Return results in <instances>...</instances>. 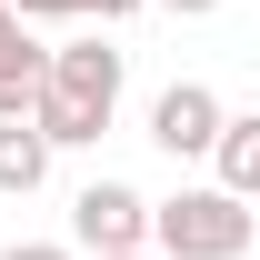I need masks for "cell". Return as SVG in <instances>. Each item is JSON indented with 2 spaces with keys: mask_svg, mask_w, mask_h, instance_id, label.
I'll return each mask as SVG.
<instances>
[{
  "mask_svg": "<svg viewBox=\"0 0 260 260\" xmlns=\"http://www.w3.org/2000/svg\"><path fill=\"white\" fill-rule=\"evenodd\" d=\"M150 10H180V20H210L220 0H150Z\"/></svg>",
  "mask_w": 260,
  "mask_h": 260,
  "instance_id": "obj_11",
  "label": "cell"
},
{
  "mask_svg": "<svg viewBox=\"0 0 260 260\" xmlns=\"http://www.w3.org/2000/svg\"><path fill=\"white\" fill-rule=\"evenodd\" d=\"M40 180H50V140H40L30 120H0V190H10V200H30Z\"/></svg>",
  "mask_w": 260,
  "mask_h": 260,
  "instance_id": "obj_6",
  "label": "cell"
},
{
  "mask_svg": "<svg viewBox=\"0 0 260 260\" xmlns=\"http://www.w3.org/2000/svg\"><path fill=\"white\" fill-rule=\"evenodd\" d=\"M0 260H80V250H60V240H10Z\"/></svg>",
  "mask_w": 260,
  "mask_h": 260,
  "instance_id": "obj_10",
  "label": "cell"
},
{
  "mask_svg": "<svg viewBox=\"0 0 260 260\" xmlns=\"http://www.w3.org/2000/svg\"><path fill=\"white\" fill-rule=\"evenodd\" d=\"M70 240L90 260H120V250H150V200L130 190V180H90V190L70 200Z\"/></svg>",
  "mask_w": 260,
  "mask_h": 260,
  "instance_id": "obj_3",
  "label": "cell"
},
{
  "mask_svg": "<svg viewBox=\"0 0 260 260\" xmlns=\"http://www.w3.org/2000/svg\"><path fill=\"white\" fill-rule=\"evenodd\" d=\"M40 90H50V50H30V60H10L0 70V120H30Z\"/></svg>",
  "mask_w": 260,
  "mask_h": 260,
  "instance_id": "obj_7",
  "label": "cell"
},
{
  "mask_svg": "<svg viewBox=\"0 0 260 260\" xmlns=\"http://www.w3.org/2000/svg\"><path fill=\"white\" fill-rule=\"evenodd\" d=\"M250 240H260V210H250V200H230L220 180H210V190L150 200V250H160V260H240Z\"/></svg>",
  "mask_w": 260,
  "mask_h": 260,
  "instance_id": "obj_2",
  "label": "cell"
},
{
  "mask_svg": "<svg viewBox=\"0 0 260 260\" xmlns=\"http://www.w3.org/2000/svg\"><path fill=\"white\" fill-rule=\"evenodd\" d=\"M30 50H40V40H30V20L0 0V70H10V60H30Z\"/></svg>",
  "mask_w": 260,
  "mask_h": 260,
  "instance_id": "obj_8",
  "label": "cell"
},
{
  "mask_svg": "<svg viewBox=\"0 0 260 260\" xmlns=\"http://www.w3.org/2000/svg\"><path fill=\"white\" fill-rule=\"evenodd\" d=\"M120 80H130V60L110 50V40H60L50 50V90H40V110H30V130L50 140V150H90L100 130H110V110H120Z\"/></svg>",
  "mask_w": 260,
  "mask_h": 260,
  "instance_id": "obj_1",
  "label": "cell"
},
{
  "mask_svg": "<svg viewBox=\"0 0 260 260\" xmlns=\"http://www.w3.org/2000/svg\"><path fill=\"white\" fill-rule=\"evenodd\" d=\"M20 20H100V0H10Z\"/></svg>",
  "mask_w": 260,
  "mask_h": 260,
  "instance_id": "obj_9",
  "label": "cell"
},
{
  "mask_svg": "<svg viewBox=\"0 0 260 260\" xmlns=\"http://www.w3.org/2000/svg\"><path fill=\"white\" fill-rule=\"evenodd\" d=\"M210 170H220V190H230V200H260V110H230V120H220Z\"/></svg>",
  "mask_w": 260,
  "mask_h": 260,
  "instance_id": "obj_5",
  "label": "cell"
},
{
  "mask_svg": "<svg viewBox=\"0 0 260 260\" xmlns=\"http://www.w3.org/2000/svg\"><path fill=\"white\" fill-rule=\"evenodd\" d=\"M130 10H150V0H100V20H130Z\"/></svg>",
  "mask_w": 260,
  "mask_h": 260,
  "instance_id": "obj_12",
  "label": "cell"
},
{
  "mask_svg": "<svg viewBox=\"0 0 260 260\" xmlns=\"http://www.w3.org/2000/svg\"><path fill=\"white\" fill-rule=\"evenodd\" d=\"M120 260H150V250H120Z\"/></svg>",
  "mask_w": 260,
  "mask_h": 260,
  "instance_id": "obj_13",
  "label": "cell"
},
{
  "mask_svg": "<svg viewBox=\"0 0 260 260\" xmlns=\"http://www.w3.org/2000/svg\"><path fill=\"white\" fill-rule=\"evenodd\" d=\"M220 90H210V80H170L160 100H150V140H160L170 160H210V150H220Z\"/></svg>",
  "mask_w": 260,
  "mask_h": 260,
  "instance_id": "obj_4",
  "label": "cell"
}]
</instances>
